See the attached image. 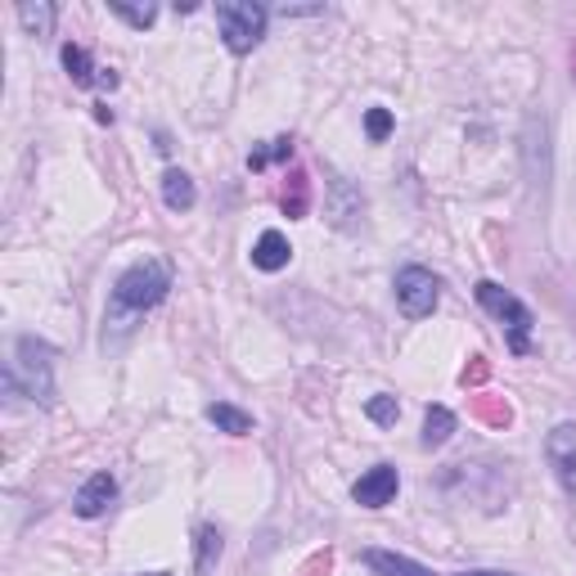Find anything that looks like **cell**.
I'll return each mask as SVG.
<instances>
[{"label": "cell", "mask_w": 576, "mask_h": 576, "mask_svg": "<svg viewBox=\"0 0 576 576\" xmlns=\"http://www.w3.org/2000/svg\"><path fill=\"white\" fill-rule=\"evenodd\" d=\"M163 203L171 208V212H189L199 203V189H195V180H189L180 167H171L167 176H163Z\"/></svg>", "instance_id": "obj_14"}, {"label": "cell", "mask_w": 576, "mask_h": 576, "mask_svg": "<svg viewBox=\"0 0 576 576\" xmlns=\"http://www.w3.org/2000/svg\"><path fill=\"white\" fill-rule=\"evenodd\" d=\"M284 19H298V14H320V5H279Z\"/></svg>", "instance_id": "obj_25"}, {"label": "cell", "mask_w": 576, "mask_h": 576, "mask_svg": "<svg viewBox=\"0 0 576 576\" xmlns=\"http://www.w3.org/2000/svg\"><path fill=\"white\" fill-rule=\"evenodd\" d=\"M361 212H365V199L356 195L347 180H333L329 185V221L339 225V230H347V225H356Z\"/></svg>", "instance_id": "obj_10"}, {"label": "cell", "mask_w": 576, "mask_h": 576, "mask_svg": "<svg viewBox=\"0 0 576 576\" xmlns=\"http://www.w3.org/2000/svg\"><path fill=\"white\" fill-rule=\"evenodd\" d=\"M459 576H513V572H491V567H477V572H459Z\"/></svg>", "instance_id": "obj_26"}, {"label": "cell", "mask_w": 576, "mask_h": 576, "mask_svg": "<svg viewBox=\"0 0 576 576\" xmlns=\"http://www.w3.org/2000/svg\"><path fill=\"white\" fill-rule=\"evenodd\" d=\"M361 558H365V567L374 576H437L432 567H423V563L406 558V554H392V550H365Z\"/></svg>", "instance_id": "obj_9"}, {"label": "cell", "mask_w": 576, "mask_h": 576, "mask_svg": "<svg viewBox=\"0 0 576 576\" xmlns=\"http://www.w3.org/2000/svg\"><path fill=\"white\" fill-rule=\"evenodd\" d=\"M167 293H171V270H167V262L144 257V262H135L131 270H122L118 284H113V302H109V311H104V347L118 343L122 333H131L135 320H140L144 311H154Z\"/></svg>", "instance_id": "obj_1"}, {"label": "cell", "mask_w": 576, "mask_h": 576, "mask_svg": "<svg viewBox=\"0 0 576 576\" xmlns=\"http://www.w3.org/2000/svg\"><path fill=\"white\" fill-rule=\"evenodd\" d=\"M397 307L406 311V320H423L437 311V275L428 266H401L397 270Z\"/></svg>", "instance_id": "obj_5"}, {"label": "cell", "mask_w": 576, "mask_h": 576, "mask_svg": "<svg viewBox=\"0 0 576 576\" xmlns=\"http://www.w3.org/2000/svg\"><path fill=\"white\" fill-rule=\"evenodd\" d=\"M545 459L558 473L567 496H576V423H558L545 437Z\"/></svg>", "instance_id": "obj_7"}, {"label": "cell", "mask_w": 576, "mask_h": 576, "mask_svg": "<svg viewBox=\"0 0 576 576\" xmlns=\"http://www.w3.org/2000/svg\"><path fill=\"white\" fill-rule=\"evenodd\" d=\"M288 158H293V140L279 135V140H270V144H262V149L248 154V167H253V171H266L270 163H288Z\"/></svg>", "instance_id": "obj_19"}, {"label": "cell", "mask_w": 576, "mask_h": 576, "mask_svg": "<svg viewBox=\"0 0 576 576\" xmlns=\"http://www.w3.org/2000/svg\"><path fill=\"white\" fill-rule=\"evenodd\" d=\"M279 208H284V217H307V208H311V180L302 171L288 176V189H284Z\"/></svg>", "instance_id": "obj_17"}, {"label": "cell", "mask_w": 576, "mask_h": 576, "mask_svg": "<svg viewBox=\"0 0 576 576\" xmlns=\"http://www.w3.org/2000/svg\"><path fill=\"white\" fill-rule=\"evenodd\" d=\"M64 68L77 86H100V68L90 64V55L81 51V45H64Z\"/></svg>", "instance_id": "obj_18"}, {"label": "cell", "mask_w": 576, "mask_h": 576, "mask_svg": "<svg viewBox=\"0 0 576 576\" xmlns=\"http://www.w3.org/2000/svg\"><path fill=\"white\" fill-rule=\"evenodd\" d=\"M477 302H483L496 320L509 324V347L522 356V352H527V333H532V324H536L532 311H527V307L509 293V288H500L496 279H483V284H477Z\"/></svg>", "instance_id": "obj_4"}, {"label": "cell", "mask_w": 576, "mask_h": 576, "mask_svg": "<svg viewBox=\"0 0 576 576\" xmlns=\"http://www.w3.org/2000/svg\"><path fill=\"white\" fill-rule=\"evenodd\" d=\"M217 27L230 55H253L266 36V10L257 0H221L217 5Z\"/></svg>", "instance_id": "obj_3"}, {"label": "cell", "mask_w": 576, "mask_h": 576, "mask_svg": "<svg viewBox=\"0 0 576 576\" xmlns=\"http://www.w3.org/2000/svg\"><path fill=\"white\" fill-rule=\"evenodd\" d=\"M477 419L491 423V428H505L509 423V406L496 401V397H477Z\"/></svg>", "instance_id": "obj_22"}, {"label": "cell", "mask_w": 576, "mask_h": 576, "mask_svg": "<svg viewBox=\"0 0 576 576\" xmlns=\"http://www.w3.org/2000/svg\"><path fill=\"white\" fill-rule=\"evenodd\" d=\"M288 257H293V248H288V239L279 234V230H266L257 244H253V266L257 270H266V275H275V270H284L288 266Z\"/></svg>", "instance_id": "obj_11"}, {"label": "cell", "mask_w": 576, "mask_h": 576, "mask_svg": "<svg viewBox=\"0 0 576 576\" xmlns=\"http://www.w3.org/2000/svg\"><path fill=\"white\" fill-rule=\"evenodd\" d=\"M487 374H491L487 356H473V361H468V369H464L459 378H464V388H477V383H487Z\"/></svg>", "instance_id": "obj_24"}, {"label": "cell", "mask_w": 576, "mask_h": 576, "mask_svg": "<svg viewBox=\"0 0 576 576\" xmlns=\"http://www.w3.org/2000/svg\"><path fill=\"white\" fill-rule=\"evenodd\" d=\"M113 500H118L113 473H90L86 483H81V491L73 496V513H77V518H100V513H109Z\"/></svg>", "instance_id": "obj_8"}, {"label": "cell", "mask_w": 576, "mask_h": 576, "mask_svg": "<svg viewBox=\"0 0 576 576\" xmlns=\"http://www.w3.org/2000/svg\"><path fill=\"white\" fill-rule=\"evenodd\" d=\"M118 19H126L131 27H154V19H158V5H149V0H144V5H126V0H113V5H109Z\"/></svg>", "instance_id": "obj_21"}, {"label": "cell", "mask_w": 576, "mask_h": 576, "mask_svg": "<svg viewBox=\"0 0 576 576\" xmlns=\"http://www.w3.org/2000/svg\"><path fill=\"white\" fill-rule=\"evenodd\" d=\"M149 576H167V572H149Z\"/></svg>", "instance_id": "obj_27"}, {"label": "cell", "mask_w": 576, "mask_h": 576, "mask_svg": "<svg viewBox=\"0 0 576 576\" xmlns=\"http://www.w3.org/2000/svg\"><path fill=\"white\" fill-rule=\"evenodd\" d=\"M208 423H217V432H230V437H248V432H253V414H244L230 401H212L208 406Z\"/></svg>", "instance_id": "obj_16"}, {"label": "cell", "mask_w": 576, "mask_h": 576, "mask_svg": "<svg viewBox=\"0 0 576 576\" xmlns=\"http://www.w3.org/2000/svg\"><path fill=\"white\" fill-rule=\"evenodd\" d=\"M5 392L27 397L36 406H55V352L41 339H19L14 361L5 369Z\"/></svg>", "instance_id": "obj_2"}, {"label": "cell", "mask_w": 576, "mask_h": 576, "mask_svg": "<svg viewBox=\"0 0 576 576\" xmlns=\"http://www.w3.org/2000/svg\"><path fill=\"white\" fill-rule=\"evenodd\" d=\"M397 491H401V477H397V468H392V464H374L369 473H361V477H356L352 500H356L361 509H388V505L397 500Z\"/></svg>", "instance_id": "obj_6"}, {"label": "cell", "mask_w": 576, "mask_h": 576, "mask_svg": "<svg viewBox=\"0 0 576 576\" xmlns=\"http://www.w3.org/2000/svg\"><path fill=\"white\" fill-rule=\"evenodd\" d=\"M365 131H369L374 144H383V140L392 135V113H388V109H369V113H365Z\"/></svg>", "instance_id": "obj_23"}, {"label": "cell", "mask_w": 576, "mask_h": 576, "mask_svg": "<svg viewBox=\"0 0 576 576\" xmlns=\"http://www.w3.org/2000/svg\"><path fill=\"white\" fill-rule=\"evenodd\" d=\"M455 437V414L446 410V406H428V414H423V451H442L446 442Z\"/></svg>", "instance_id": "obj_12"}, {"label": "cell", "mask_w": 576, "mask_h": 576, "mask_svg": "<svg viewBox=\"0 0 576 576\" xmlns=\"http://www.w3.org/2000/svg\"><path fill=\"white\" fill-rule=\"evenodd\" d=\"M55 19H59V10L51 5V0H23L19 5V23H23L27 36H51Z\"/></svg>", "instance_id": "obj_15"}, {"label": "cell", "mask_w": 576, "mask_h": 576, "mask_svg": "<svg viewBox=\"0 0 576 576\" xmlns=\"http://www.w3.org/2000/svg\"><path fill=\"white\" fill-rule=\"evenodd\" d=\"M221 532L212 522H203L199 532H195V576H212L217 572V563H221Z\"/></svg>", "instance_id": "obj_13"}, {"label": "cell", "mask_w": 576, "mask_h": 576, "mask_svg": "<svg viewBox=\"0 0 576 576\" xmlns=\"http://www.w3.org/2000/svg\"><path fill=\"white\" fill-rule=\"evenodd\" d=\"M365 414H369V423H378V428H392V423L401 419V401L388 397V392H378V397L365 401Z\"/></svg>", "instance_id": "obj_20"}]
</instances>
